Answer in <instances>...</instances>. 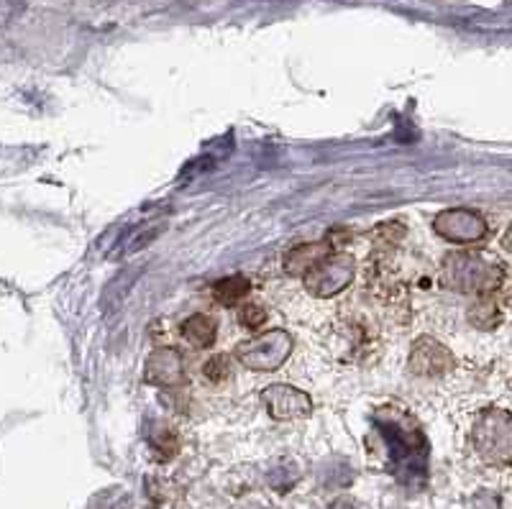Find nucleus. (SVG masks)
Returning a JSON list of instances; mask_svg holds the SVG:
<instances>
[{"label":"nucleus","mask_w":512,"mask_h":509,"mask_svg":"<svg viewBox=\"0 0 512 509\" xmlns=\"http://www.w3.org/2000/svg\"><path fill=\"white\" fill-rule=\"evenodd\" d=\"M502 246H505L507 251H510L512 254V226L507 228V233H505V238H502Z\"/></svg>","instance_id":"6e6552de"},{"label":"nucleus","mask_w":512,"mask_h":509,"mask_svg":"<svg viewBox=\"0 0 512 509\" xmlns=\"http://www.w3.org/2000/svg\"><path fill=\"white\" fill-rule=\"evenodd\" d=\"M246 295H249V279L246 277L218 279V282L213 284V297L226 307L239 305Z\"/></svg>","instance_id":"39448f33"},{"label":"nucleus","mask_w":512,"mask_h":509,"mask_svg":"<svg viewBox=\"0 0 512 509\" xmlns=\"http://www.w3.org/2000/svg\"><path fill=\"white\" fill-rule=\"evenodd\" d=\"M228 359L226 356H216V359H210L208 364H205L203 374L208 376L210 382H226V376H228Z\"/></svg>","instance_id":"423d86ee"},{"label":"nucleus","mask_w":512,"mask_h":509,"mask_svg":"<svg viewBox=\"0 0 512 509\" xmlns=\"http://www.w3.org/2000/svg\"><path fill=\"white\" fill-rule=\"evenodd\" d=\"M331 509H351V504L349 502H338V504H333Z\"/></svg>","instance_id":"1a4fd4ad"},{"label":"nucleus","mask_w":512,"mask_h":509,"mask_svg":"<svg viewBox=\"0 0 512 509\" xmlns=\"http://www.w3.org/2000/svg\"><path fill=\"white\" fill-rule=\"evenodd\" d=\"M182 336L190 341L195 348L213 346L218 336V323L210 315H192L185 325H182Z\"/></svg>","instance_id":"20e7f679"},{"label":"nucleus","mask_w":512,"mask_h":509,"mask_svg":"<svg viewBox=\"0 0 512 509\" xmlns=\"http://www.w3.org/2000/svg\"><path fill=\"white\" fill-rule=\"evenodd\" d=\"M474 448L489 466L512 463V415L507 410H484L474 425Z\"/></svg>","instance_id":"f257e3e1"},{"label":"nucleus","mask_w":512,"mask_h":509,"mask_svg":"<svg viewBox=\"0 0 512 509\" xmlns=\"http://www.w3.org/2000/svg\"><path fill=\"white\" fill-rule=\"evenodd\" d=\"M433 228L448 241H479V238L487 236V223H484L482 215L472 213V210H454V213L438 215Z\"/></svg>","instance_id":"f03ea898"},{"label":"nucleus","mask_w":512,"mask_h":509,"mask_svg":"<svg viewBox=\"0 0 512 509\" xmlns=\"http://www.w3.org/2000/svg\"><path fill=\"white\" fill-rule=\"evenodd\" d=\"M264 320H267V313H264L262 305H254V302H249V305L241 310V323H244L246 328H259Z\"/></svg>","instance_id":"0eeeda50"},{"label":"nucleus","mask_w":512,"mask_h":509,"mask_svg":"<svg viewBox=\"0 0 512 509\" xmlns=\"http://www.w3.org/2000/svg\"><path fill=\"white\" fill-rule=\"evenodd\" d=\"M244 364L254 366V369H267V356H272L274 364H280L285 359V353H290V338L285 333H272V338H259L251 343L249 348H239Z\"/></svg>","instance_id":"7ed1b4c3"}]
</instances>
